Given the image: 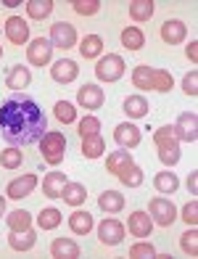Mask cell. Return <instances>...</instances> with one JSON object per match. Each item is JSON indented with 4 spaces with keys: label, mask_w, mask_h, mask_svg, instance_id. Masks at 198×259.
I'll use <instances>...</instances> for the list:
<instances>
[{
    "label": "cell",
    "mask_w": 198,
    "mask_h": 259,
    "mask_svg": "<svg viewBox=\"0 0 198 259\" xmlns=\"http://www.w3.org/2000/svg\"><path fill=\"white\" fill-rule=\"evenodd\" d=\"M48 130V116L27 93H14L0 103V135L11 146H32Z\"/></svg>",
    "instance_id": "obj_1"
},
{
    "label": "cell",
    "mask_w": 198,
    "mask_h": 259,
    "mask_svg": "<svg viewBox=\"0 0 198 259\" xmlns=\"http://www.w3.org/2000/svg\"><path fill=\"white\" fill-rule=\"evenodd\" d=\"M154 143L159 148V159H161L164 167H174V164L180 161V140H177V135H174V130L169 124L156 130V133H154Z\"/></svg>",
    "instance_id": "obj_2"
},
{
    "label": "cell",
    "mask_w": 198,
    "mask_h": 259,
    "mask_svg": "<svg viewBox=\"0 0 198 259\" xmlns=\"http://www.w3.org/2000/svg\"><path fill=\"white\" fill-rule=\"evenodd\" d=\"M40 154L51 167H58V164L64 161V154H66V138L61 133H56V130L45 133L40 138Z\"/></svg>",
    "instance_id": "obj_3"
},
{
    "label": "cell",
    "mask_w": 198,
    "mask_h": 259,
    "mask_svg": "<svg viewBox=\"0 0 198 259\" xmlns=\"http://www.w3.org/2000/svg\"><path fill=\"white\" fill-rule=\"evenodd\" d=\"M124 69H127V64L119 53H106L95 64V77L101 82H116V79L124 77Z\"/></svg>",
    "instance_id": "obj_4"
},
{
    "label": "cell",
    "mask_w": 198,
    "mask_h": 259,
    "mask_svg": "<svg viewBox=\"0 0 198 259\" xmlns=\"http://www.w3.org/2000/svg\"><path fill=\"white\" fill-rule=\"evenodd\" d=\"M148 214L159 228H169L172 222L177 220V206H174L169 198L156 196V198H151V204H148Z\"/></svg>",
    "instance_id": "obj_5"
},
{
    "label": "cell",
    "mask_w": 198,
    "mask_h": 259,
    "mask_svg": "<svg viewBox=\"0 0 198 259\" xmlns=\"http://www.w3.org/2000/svg\"><path fill=\"white\" fill-rule=\"evenodd\" d=\"M51 58H53V45H51V40H45V37L29 40V45H27V61H29L32 66H48Z\"/></svg>",
    "instance_id": "obj_6"
},
{
    "label": "cell",
    "mask_w": 198,
    "mask_h": 259,
    "mask_svg": "<svg viewBox=\"0 0 198 259\" xmlns=\"http://www.w3.org/2000/svg\"><path fill=\"white\" fill-rule=\"evenodd\" d=\"M51 45L53 48H61V51H69L77 45V29L69 24V21H56L51 27Z\"/></svg>",
    "instance_id": "obj_7"
},
{
    "label": "cell",
    "mask_w": 198,
    "mask_h": 259,
    "mask_svg": "<svg viewBox=\"0 0 198 259\" xmlns=\"http://www.w3.org/2000/svg\"><path fill=\"white\" fill-rule=\"evenodd\" d=\"M114 140H116V146H119V148L130 151V148L140 146L143 133H140V127H135L132 122H122V124L114 127Z\"/></svg>",
    "instance_id": "obj_8"
},
{
    "label": "cell",
    "mask_w": 198,
    "mask_h": 259,
    "mask_svg": "<svg viewBox=\"0 0 198 259\" xmlns=\"http://www.w3.org/2000/svg\"><path fill=\"white\" fill-rule=\"evenodd\" d=\"M180 143H195L198 140V116L193 111H185L177 116V124L172 127Z\"/></svg>",
    "instance_id": "obj_9"
},
{
    "label": "cell",
    "mask_w": 198,
    "mask_h": 259,
    "mask_svg": "<svg viewBox=\"0 0 198 259\" xmlns=\"http://www.w3.org/2000/svg\"><path fill=\"white\" fill-rule=\"evenodd\" d=\"M98 241L103 246H119L124 241V225L119 220H103L98 225Z\"/></svg>",
    "instance_id": "obj_10"
},
{
    "label": "cell",
    "mask_w": 198,
    "mask_h": 259,
    "mask_svg": "<svg viewBox=\"0 0 198 259\" xmlns=\"http://www.w3.org/2000/svg\"><path fill=\"white\" fill-rule=\"evenodd\" d=\"M103 101H106V93H103V88L92 85V82H90V85H82L79 93H77V103L82 106V109H90V111L101 109Z\"/></svg>",
    "instance_id": "obj_11"
},
{
    "label": "cell",
    "mask_w": 198,
    "mask_h": 259,
    "mask_svg": "<svg viewBox=\"0 0 198 259\" xmlns=\"http://www.w3.org/2000/svg\"><path fill=\"white\" fill-rule=\"evenodd\" d=\"M6 37L14 45H27L29 42V24L21 16H8L6 19Z\"/></svg>",
    "instance_id": "obj_12"
},
{
    "label": "cell",
    "mask_w": 198,
    "mask_h": 259,
    "mask_svg": "<svg viewBox=\"0 0 198 259\" xmlns=\"http://www.w3.org/2000/svg\"><path fill=\"white\" fill-rule=\"evenodd\" d=\"M77 74H79V66H77V61H72V58H58V61L51 66V77L56 82H61V85L74 82Z\"/></svg>",
    "instance_id": "obj_13"
},
{
    "label": "cell",
    "mask_w": 198,
    "mask_h": 259,
    "mask_svg": "<svg viewBox=\"0 0 198 259\" xmlns=\"http://www.w3.org/2000/svg\"><path fill=\"white\" fill-rule=\"evenodd\" d=\"M34 185H37V175H21V178L8 183L6 193H8V198H14V201H21L24 196H29L34 191Z\"/></svg>",
    "instance_id": "obj_14"
},
{
    "label": "cell",
    "mask_w": 198,
    "mask_h": 259,
    "mask_svg": "<svg viewBox=\"0 0 198 259\" xmlns=\"http://www.w3.org/2000/svg\"><path fill=\"white\" fill-rule=\"evenodd\" d=\"M185 37H188V27H185V21H180V19H167L164 24H161V40H164V42L180 45Z\"/></svg>",
    "instance_id": "obj_15"
},
{
    "label": "cell",
    "mask_w": 198,
    "mask_h": 259,
    "mask_svg": "<svg viewBox=\"0 0 198 259\" xmlns=\"http://www.w3.org/2000/svg\"><path fill=\"white\" fill-rule=\"evenodd\" d=\"M151 228H154V220H151V214H145V211H132L130 220H127V230H130L132 235H137V238H145V235H151Z\"/></svg>",
    "instance_id": "obj_16"
},
{
    "label": "cell",
    "mask_w": 198,
    "mask_h": 259,
    "mask_svg": "<svg viewBox=\"0 0 198 259\" xmlns=\"http://www.w3.org/2000/svg\"><path fill=\"white\" fill-rule=\"evenodd\" d=\"M34 243H37V235H34L32 228H27V230H11V235H8V246L14 251H29Z\"/></svg>",
    "instance_id": "obj_17"
},
{
    "label": "cell",
    "mask_w": 198,
    "mask_h": 259,
    "mask_svg": "<svg viewBox=\"0 0 198 259\" xmlns=\"http://www.w3.org/2000/svg\"><path fill=\"white\" fill-rule=\"evenodd\" d=\"M66 183H69L66 172H48L45 180H42V193L48 198H61V191H64Z\"/></svg>",
    "instance_id": "obj_18"
},
{
    "label": "cell",
    "mask_w": 198,
    "mask_h": 259,
    "mask_svg": "<svg viewBox=\"0 0 198 259\" xmlns=\"http://www.w3.org/2000/svg\"><path fill=\"white\" fill-rule=\"evenodd\" d=\"M29 82H32V72H29V66H21V64L11 66V72H8V77H6V85H8L11 90L29 88Z\"/></svg>",
    "instance_id": "obj_19"
},
{
    "label": "cell",
    "mask_w": 198,
    "mask_h": 259,
    "mask_svg": "<svg viewBox=\"0 0 198 259\" xmlns=\"http://www.w3.org/2000/svg\"><path fill=\"white\" fill-rule=\"evenodd\" d=\"M69 228H72V233H77V235H87L92 228H95V222H92V214L77 209V211L69 214Z\"/></svg>",
    "instance_id": "obj_20"
},
{
    "label": "cell",
    "mask_w": 198,
    "mask_h": 259,
    "mask_svg": "<svg viewBox=\"0 0 198 259\" xmlns=\"http://www.w3.org/2000/svg\"><path fill=\"white\" fill-rule=\"evenodd\" d=\"M122 109L127 116H132V119H143V116H148V101L143 96H127L124 103H122Z\"/></svg>",
    "instance_id": "obj_21"
},
{
    "label": "cell",
    "mask_w": 198,
    "mask_h": 259,
    "mask_svg": "<svg viewBox=\"0 0 198 259\" xmlns=\"http://www.w3.org/2000/svg\"><path fill=\"white\" fill-rule=\"evenodd\" d=\"M98 206L106 211V214H119L124 209V196L116 193V191H103L98 196Z\"/></svg>",
    "instance_id": "obj_22"
},
{
    "label": "cell",
    "mask_w": 198,
    "mask_h": 259,
    "mask_svg": "<svg viewBox=\"0 0 198 259\" xmlns=\"http://www.w3.org/2000/svg\"><path fill=\"white\" fill-rule=\"evenodd\" d=\"M61 198L69 206H82L85 198H87V188L82 183H66L64 191H61Z\"/></svg>",
    "instance_id": "obj_23"
},
{
    "label": "cell",
    "mask_w": 198,
    "mask_h": 259,
    "mask_svg": "<svg viewBox=\"0 0 198 259\" xmlns=\"http://www.w3.org/2000/svg\"><path fill=\"white\" fill-rule=\"evenodd\" d=\"M51 254L58 259H77L79 256V246L72 238H56L51 243Z\"/></svg>",
    "instance_id": "obj_24"
},
{
    "label": "cell",
    "mask_w": 198,
    "mask_h": 259,
    "mask_svg": "<svg viewBox=\"0 0 198 259\" xmlns=\"http://www.w3.org/2000/svg\"><path fill=\"white\" fill-rule=\"evenodd\" d=\"M132 85L137 90H154V66L148 64H137L132 69Z\"/></svg>",
    "instance_id": "obj_25"
},
{
    "label": "cell",
    "mask_w": 198,
    "mask_h": 259,
    "mask_svg": "<svg viewBox=\"0 0 198 259\" xmlns=\"http://www.w3.org/2000/svg\"><path fill=\"white\" fill-rule=\"evenodd\" d=\"M130 164H135L130 151H114V154H109V156H106V169H109L111 175L124 172L127 167H130Z\"/></svg>",
    "instance_id": "obj_26"
},
{
    "label": "cell",
    "mask_w": 198,
    "mask_h": 259,
    "mask_svg": "<svg viewBox=\"0 0 198 259\" xmlns=\"http://www.w3.org/2000/svg\"><path fill=\"white\" fill-rule=\"evenodd\" d=\"M103 151H106V140L101 138V133L82 138V156L85 159H98V156H103Z\"/></svg>",
    "instance_id": "obj_27"
},
{
    "label": "cell",
    "mask_w": 198,
    "mask_h": 259,
    "mask_svg": "<svg viewBox=\"0 0 198 259\" xmlns=\"http://www.w3.org/2000/svg\"><path fill=\"white\" fill-rule=\"evenodd\" d=\"M154 188H156L159 193H177L180 180H177V175H174V172H156Z\"/></svg>",
    "instance_id": "obj_28"
},
{
    "label": "cell",
    "mask_w": 198,
    "mask_h": 259,
    "mask_svg": "<svg viewBox=\"0 0 198 259\" xmlns=\"http://www.w3.org/2000/svg\"><path fill=\"white\" fill-rule=\"evenodd\" d=\"M122 45H124L127 51H140L143 45H145L143 29H140V27H127V29L122 32Z\"/></svg>",
    "instance_id": "obj_29"
},
{
    "label": "cell",
    "mask_w": 198,
    "mask_h": 259,
    "mask_svg": "<svg viewBox=\"0 0 198 259\" xmlns=\"http://www.w3.org/2000/svg\"><path fill=\"white\" fill-rule=\"evenodd\" d=\"M53 14V3L51 0H29L27 3V16L34 21H42Z\"/></svg>",
    "instance_id": "obj_30"
},
{
    "label": "cell",
    "mask_w": 198,
    "mask_h": 259,
    "mask_svg": "<svg viewBox=\"0 0 198 259\" xmlns=\"http://www.w3.org/2000/svg\"><path fill=\"white\" fill-rule=\"evenodd\" d=\"M6 225L11 230H27V228H32V214L24 209H14L6 214Z\"/></svg>",
    "instance_id": "obj_31"
},
{
    "label": "cell",
    "mask_w": 198,
    "mask_h": 259,
    "mask_svg": "<svg viewBox=\"0 0 198 259\" xmlns=\"http://www.w3.org/2000/svg\"><path fill=\"white\" fill-rule=\"evenodd\" d=\"M79 53L82 58H98L103 53V40L98 34H85V40L79 42Z\"/></svg>",
    "instance_id": "obj_32"
},
{
    "label": "cell",
    "mask_w": 198,
    "mask_h": 259,
    "mask_svg": "<svg viewBox=\"0 0 198 259\" xmlns=\"http://www.w3.org/2000/svg\"><path fill=\"white\" fill-rule=\"evenodd\" d=\"M21 164H24V154H21V148L11 146L6 151H0V167H3V169H19Z\"/></svg>",
    "instance_id": "obj_33"
},
{
    "label": "cell",
    "mask_w": 198,
    "mask_h": 259,
    "mask_svg": "<svg viewBox=\"0 0 198 259\" xmlns=\"http://www.w3.org/2000/svg\"><path fill=\"white\" fill-rule=\"evenodd\" d=\"M154 11H156V6L151 3V0H135V3H130V16H132V21H140V24L154 16Z\"/></svg>",
    "instance_id": "obj_34"
},
{
    "label": "cell",
    "mask_w": 198,
    "mask_h": 259,
    "mask_svg": "<svg viewBox=\"0 0 198 259\" xmlns=\"http://www.w3.org/2000/svg\"><path fill=\"white\" fill-rule=\"evenodd\" d=\"M127 188H137V185H143V180H145V172H143V167H137V164H130L124 172H119L116 175Z\"/></svg>",
    "instance_id": "obj_35"
},
{
    "label": "cell",
    "mask_w": 198,
    "mask_h": 259,
    "mask_svg": "<svg viewBox=\"0 0 198 259\" xmlns=\"http://www.w3.org/2000/svg\"><path fill=\"white\" fill-rule=\"evenodd\" d=\"M61 220H64V214L58 209H53V206H48V209H42L40 211V217H37V225L42 228V230H56L58 225H61Z\"/></svg>",
    "instance_id": "obj_36"
},
{
    "label": "cell",
    "mask_w": 198,
    "mask_h": 259,
    "mask_svg": "<svg viewBox=\"0 0 198 259\" xmlns=\"http://www.w3.org/2000/svg\"><path fill=\"white\" fill-rule=\"evenodd\" d=\"M53 114H56V119L58 122H64V124H72V122H77V109L69 101H58L56 106H53Z\"/></svg>",
    "instance_id": "obj_37"
},
{
    "label": "cell",
    "mask_w": 198,
    "mask_h": 259,
    "mask_svg": "<svg viewBox=\"0 0 198 259\" xmlns=\"http://www.w3.org/2000/svg\"><path fill=\"white\" fill-rule=\"evenodd\" d=\"M174 88V79L167 69H154V90L159 93H169Z\"/></svg>",
    "instance_id": "obj_38"
},
{
    "label": "cell",
    "mask_w": 198,
    "mask_h": 259,
    "mask_svg": "<svg viewBox=\"0 0 198 259\" xmlns=\"http://www.w3.org/2000/svg\"><path fill=\"white\" fill-rule=\"evenodd\" d=\"M180 246H182V251L188 254V256H198V230L190 228L188 233H182Z\"/></svg>",
    "instance_id": "obj_39"
},
{
    "label": "cell",
    "mask_w": 198,
    "mask_h": 259,
    "mask_svg": "<svg viewBox=\"0 0 198 259\" xmlns=\"http://www.w3.org/2000/svg\"><path fill=\"white\" fill-rule=\"evenodd\" d=\"M98 130H101V122H98V116H85V119H79V138H90V135H98Z\"/></svg>",
    "instance_id": "obj_40"
},
{
    "label": "cell",
    "mask_w": 198,
    "mask_h": 259,
    "mask_svg": "<svg viewBox=\"0 0 198 259\" xmlns=\"http://www.w3.org/2000/svg\"><path fill=\"white\" fill-rule=\"evenodd\" d=\"M74 11H77L79 16H95L98 11H101V3H98V0H77Z\"/></svg>",
    "instance_id": "obj_41"
},
{
    "label": "cell",
    "mask_w": 198,
    "mask_h": 259,
    "mask_svg": "<svg viewBox=\"0 0 198 259\" xmlns=\"http://www.w3.org/2000/svg\"><path fill=\"white\" fill-rule=\"evenodd\" d=\"M182 90H185V96H190V98L198 96V72H195V69H193L190 74H185V79H182Z\"/></svg>",
    "instance_id": "obj_42"
},
{
    "label": "cell",
    "mask_w": 198,
    "mask_h": 259,
    "mask_svg": "<svg viewBox=\"0 0 198 259\" xmlns=\"http://www.w3.org/2000/svg\"><path fill=\"white\" fill-rule=\"evenodd\" d=\"M130 256H135V259H143V256H156V249H154V243H135V246H130Z\"/></svg>",
    "instance_id": "obj_43"
},
{
    "label": "cell",
    "mask_w": 198,
    "mask_h": 259,
    "mask_svg": "<svg viewBox=\"0 0 198 259\" xmlns=\"http://www.w3.org/2000/svg\"><path fill=\"white\" fill-rule=\"evenodd\" d=\"M182 222L190 225V228H195V222H198V204L195 201H188L182 206Z\"/></svg>",
    "instance_id": "obj_44"
},
{
    "label": "cell",
    "mask_w": 198,
    "mask_h": 259,
    "mask_svg": "<svg viewBox=\"0 0 198 259\" xmlns=\"http://www.w3.org/2000/svg\"><path fill=\"white\" fill-rule=\"evenodd\" d=\"M185 53H188V58L195 64V61H198V42H195V40H190V45L185 48Z\"/></svg>",
    "instance_id": "obj_45"
},
{
    "label": "cell",
    "mask_w": 198,
    "mask_h": 259,
    "mask_svg": "<svg viewBox=\"0 0 198 259\" xmlns=\"http://www.w3.org/2000/svg\"><path fill=\"white\" fill-rule=\"evenodd\" d=\"M188 191H190V193L198 191V172H190V178H188Z\"/></svg>",
    "instance_id": "obj_46"
},
{
    "label": "cell",
    "mask_w": 198,
    "mask_h": 259,
    "mask_svg": "<svg viewBox=\"0 0 198 259\" xmlns=\"http://www.w3.org/2000/svg\"><path fill=\"white\" fill-rule=\"evenodd\" d=\"M3 214H6V198L0 196V217H3Z\"/></svg>",
    "instance_id": "obj_47"
},
{
    "label": "cell",
    "mask_w": 198,
    "mask_h": 259,
    "mask_svg": "<svg viewBox=\"0 0 198 259\" xmlns=\"http://www.w3.org/2000/svg\"><path fill=\"white\" fill-rule=\"evenodd\" d=\"M0 58H3V48H0Z\"/></svg>",
    "instance_id": "obj_48"
}]
</instances>
